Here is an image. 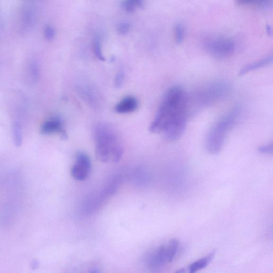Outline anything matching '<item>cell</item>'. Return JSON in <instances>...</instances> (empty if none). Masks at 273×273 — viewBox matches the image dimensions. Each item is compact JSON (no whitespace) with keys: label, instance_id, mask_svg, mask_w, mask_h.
I'll return each instance as SVG.
<instances>
[{"label":"cell","instance_id":"obj_1","mask_svg":"<svg viewBox=\"0 0 273 273\" xmlns=\"http://www.w3.org/2000/svg\"><path fill=\"white\" fill-rule=\"evenodd\" d=\"M188 105V97L183 88H170L163 96L150 126V131L163 133L170 141L177 140L186 129Z\"/></svg>","mask_w":273,"mask_h":273},{"label":"cell","instance_id":"obj_2","mask_svg":"<svg viewBox=\"0 0 273 273\" xmlns=\"http://www.w3.org/2000/svg\"><path fill=\"white\" fill-rule=\"evenodd\" d=\"M96 156L100 161L113 163L119 162L124 154L121 138L113 127L99 123L94 130Z\"/></svg>","mask_w":273,"mask_h":273},{"label":"cell","instance_id":"obj_3","mask_svg":"<svg viewBox=\"0 0 273 273\" xmlns=\"http://www.w3.org/2000/svg\"><path fill=\"white\" fill-rule=\"evenodd\" d=\"M241 112L240 107L235 106L211 128L206 141V147L209 153L215 154L221 151L227 135L237 124Z\"/></svg>","mask_w":273,"mask_h":273},{"label":"cell","instance_id":"obj_4","mask_svg":"<svg viewBox=\"0 0 273 273\" xmlns=\"http://www.w3.org/2000/svg\"><path fill=\"white\" fill-rule=\"evenodd\" d=\"M179 246V240L173 239L154 250L146 259L148 268L152 271L158 270L166 264L170 263L177 253Z\"/></svg>","mask_w":273,"mask_h":273},{"label":"cell","instance_id":"obj_5","mask_svg":"<svg viewBox=\"0 0 273 273\" xmlns=\"http://www.w3.org/2000/svg\"><path fill=\"white\" fill-rule=\"evenodd\" d=\"M231 90V86L226 82H214L209 84L201 91L199 99L203 105L210 104L226 97Z\"/></svg>","mask_w":273,"mask_h":273},{"label":"cell","instance_id":"obj_6","mask_svg":"<svg viewBox=\"0 0 273 273\" xmlns=\"http://www.w3.org/2000/svg\"><path fill=\"white\" fill-rule=\"evenodd\" d=\"M206 48L212 56L222 59L233 54L235 44L233 40L227 37H217L208 41L206 43Z\"/></svg>","mask_w":273,"mask_h":273},{"label":"cell","instance_id":"obj_7","mask_svg":"<svg viewBox=\"0 0 273 273\" xmlns=\"http://www.w3.org/2000/svg\"><path fill=\"white\" fill-rule=\"evenodd\" d=\"M91 169L92 163L88 155L82 152L78 153L71 169L73 178L78 181L84 180L88 177Z\"/></svg>","mask_w":273,"mask_h":273},{"label":"cell","instance_id":"obj_8","mask_svg":"<svg viewBox=\"0 0 273 273\" xmlns=\"http://www.w3.org/2000/svg\"><path fill=\"white\" fill-rule=\"evenodd\" d=\"M138 108V101L133 96H127L116 104L115 110L120 114L130 113L135 112Z\"/></svg>","mask_w":273,"mask_h":273},{"label":"cell","instance_id":"obj_9","mask_svg":"<svg viewBox=\"0 0 273 273\" xmlns=\"http://www.w3.org/2000/svg\"><path fill=\"white\" fill-rule=\"evenodd\" d=\"M41 132L46 135L58 133H61L63 136H66L63 122L59 118H52L46 121L41 127Z\"/></svg>","mask_w":273,"mask_h":273},{"label":"cell","instance_id":"obj_10","mask_svg":"<svg viewBox=\"0 0 273 273\" xmlns=\"http://www.w3.org/2000/svg\"><path fill=\"white\" fill-rule=\"evenodd\" d=\"M216 254V251H213L205 257L197 260L191 264L189 267V273H196L199 271L206 268L212 261Z\"/></svg>","mask_w":273,"mask_h":273},{"label":"cell","instance_id":"obj_11","mask_svg":"<svg viewBox=\"0 0 273 273\" xmlns=\"http://www.w3.org/2000/svg\"><path fill=\"white\" fill-rule=\"evenodd\" d=\"M272 61L273 56L271 55L261 59L259 61L249 64L241 69V70L239 72V76H242V75H244L251 71L255 70L256 69L263 67L272 63Z\"/></svg>","mask_w":273,"mask_h":273},{"label":"cell","instance_id":"obj_12","mask_svg":"<svg viewBox=\"0 0 273 273\" xmlns=\"http://www.w3.org/2000/svg\"><path fill=\"white\" fill-rule=\"evenodd\" d=\"M121 7L126 12L131 13L135 12L137 8H142L144 2L140 0H127L122 1L121 4Z\"/></svg>","mask_w":273,"mask_h":273},{"label":"cell","instance_id":"obj_13","mask_svg":"<svg viewBox=\"0 0 273 273\" xmlns=\"http://www.w3.org/2000/svg\"><path fill=\"white\" fill-rule=\"evenodd\" d=\"M93 50L96 57L101 61H105L102 48H101V41L98 36H95L93 40Z\"/></svg>","mask_w":273,"mask_h":273},{"label":"cell","instance_id":"obj_14","mask_svg":"<svg viewBox=\"0 0 273 273\" xmlns=\"http://www.w3.org/2000/svg\"><path fill=\"white\" fill-rule=\"evenodd\" d=\"M174 34L176 42L181 44L183 41L185 34V29L183 24L177 23L174 26Z\"/></svg>","mask_w":273,"mask_h":273},{"label":"cell","instance_id":"obj_15","mask_svg":"<svg viewBox=\"0 0 273 273\" xmlns=\"http://www.w3.org/2000/svg\"><path fill=\"white\" fill-rule=\"evenodd\" d=\"M271 1H238V3L241 5H249L260 8H267L271 5Z\"/></svg>","mask_w":273,"mask_h":273},{"label":"cell","instance_id":"obj_16","mask_svg":"<svg viewBox=\"0 0 273 273\" xmlns=\"http://www.w3.org/2000/svg\"><path fill=\"white\" fill-rule=\"evenodd\" d=\"M131 28L129 23L128 21H122L117 26L116 30L120 34L126 35L129 33Z\"/></svg>","mask_w":273,"mask_h":273},{"label":"cell","instance_id":"obj_17","mask_svg":"<svg viewBox=\"0 0 273 273\" xmlns=\"http://www.w3.org/2000/svg\"><path fill=\"white\" fill-rule=\"evenodd\" d=\"M46 39L48 41H52L55 39L56 31L54 28L50 25L46 27L44 31Z\"/></svg>","mask_w":273,"mask_h":273},{"label":"cell","instance_id":"obj_18","mask_svg":"<svg viewBox=\"0 0 273 273\" xmlns=\"http://www.w3.org/2000/svg\"><path fill=\"white\" fill-rule=\"evenodd\" d=\"M125 73L122 71L117 72L114 79V85L117 88H120L124 84L125 80Z\"/></svg>","mask_w":273,"mask_h":273},{"label":"cell","instance_id":"obj_19","mask_svg":"<svg viewBox=\"0 0 273 273\" xmlns=\"http://www.w3.org/2000/svg\"><path fill=\"white\" fill-rule=\"evenodd\" d=\"M273 144H267L266 145L262 146L258 149L260 153L264 154H272L273 153Z\"/></svg>","mask_w":273,"mask_h":273},{"label":"cell","instance_id":"obj_20","mask_svg":"<svg viewBox=\"0 0 273 273\" xmlns=\"http://www.w3.org/2000/svg\"><path fill=\"white\" fill-rule=\"evenodd\" d=\"M31 73L32 78H33V81H35L37 77H38L39 69L38 66L37 65V64L35 62H33L31 64Z\"/></svg>","mask_w":273,"mask_h":273},{"label":"cell","instance_id":"obj_21","mask_svg":"<svg viewBox=\"0 0 273 273\" xmlns=\"http://www.w3.org/2000/svg\"><path fill=\"white\" fill-rule=\"evenodd\" d=\"M14 135H15V139L16 140V143L18 144H20L21 143V135H20V128L19 126L17 124H16L14 126Z\"/></svg>","mask_w":273,"mask_h":273},{"label":"cell","instance_id":"obj_22","mask_svg":"<svg viewBox=\"0 0 273 273\" xmlns=\"http://www.w3.org/2000/svg\"><path fill=\"white\" fill-rule=\"evenodd\" d=\"M88 273H100V272L99 267L95 266L93 267Z\"/></svg>","mask_w":273,"mask_h":273},{"label":"cell","instance_id":"obj_23","mask_svg":"<svg viewBox=\"0 0 273 273\" xmlns=\"http://www.w3.org/2000/svg\"><path fill=\"white\" fill-rule=\"evenodd\" d=\"M266 30H267V34H268L269 35L272 34V29L271 26L267 25Z\"/></svg>","mask_w":273,"mask_h":273},{"label":"cell","instance_id":"obj_24","mask_svg":"<svg viewBox=\"0 0 273 273\" xmlns=\"http://www.w3.org/2000/svg\"><path fill=\"white\" fill-rule=\"evenodd\" d=\"M185 272L186 269L185 268H183L175 272V273H185Z\"/></svg>","mask_w":273,"mask_h":273}]
</instances>
